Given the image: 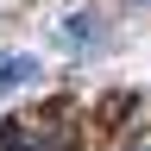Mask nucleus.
<instances>
[{"label":"nucleus","mask_w":151,"mask_h":151,"mask_svg":"<svg viewBox=\"0 0 151 151\" xmlns=\"http://www.w3.org/2000/svg\"><path fill=\"white\" fill-rule=\"evenodd\" d=\"M76 101H44L32 113L0 120V151H76Z\"/></svg>","instance_id":"nucleus-1"},{"label":"nucleus","mask_w":151,"mask_h":151,"mask_svg":"<svg viewBox=\"0 0 151 151\" xmlns=\"http://www.w3.org/2000/svg\"><path fill=\"white\" fill-rule=\"evenodd\" d=\"M25 82H38V57H6V63H0V94L25 88Z\"/></svg>","instance_id":"nucleus-2"},{"label":"nucleus","mask_w":151,"mask_h":151,"mask_svg":"<svg viewBox=\"0 0 151 151\" xmlns=\"http://www.w3.org/2000/svg\"><path fill=\"white\" fill-rule=\"evenodd\" d=\"M94 32H101V13H76L69 25H63V44L82 50V44H94Z\"/></svg>","instance_id":"nucleus-3"}]
</instances>
